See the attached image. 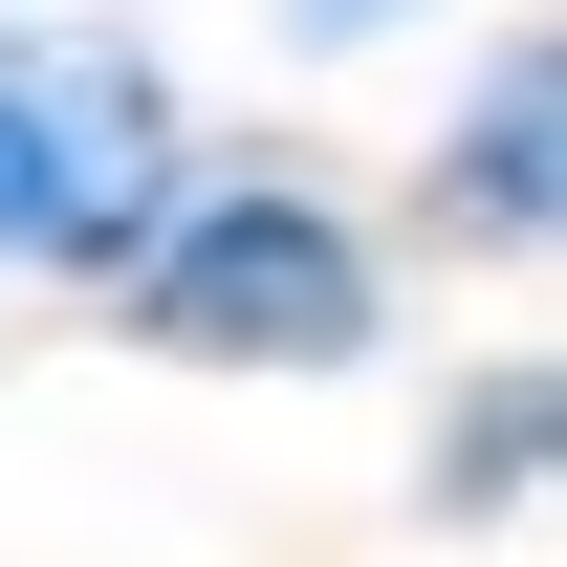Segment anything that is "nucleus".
<instances>
[{
    "label": "nucleus",
    "mask_w": 567,
    "mask_h": 567,
    "mask_svg": "<svg viewBox=\"0 0 567 567\" xmlns=\"http://www.w3.org/2000/svg\"><path fill=\"white\" fill-rule=\"evenodd\" d=\"M153 197H175V87L132 44L0 22V262H132Z\"/></svg>",
    "instance_id": "obj_2"
},
{
    "label": "nucleus",
    "mask_w": 567,
    "mask_h": 567,
    "mask_svg": "<svg viewBox=\"0 0 567 567\" xmlns=\"http://www.w3.org/2000/svg\"><path fill=\"white\" fill-rule=\"evenodd\" d=\"M436 218H458V240H546V218H567V66H546V44L481 87V132L436 153Z\"/></svg>",
    "instance_id": "obj_3"
},
{
    "label": "nucleus",
    "mask_w": 567,
    "mask_h": 567,
    "mask_svg": "<svg viewBox=\"0 0 567 567\" xmlns=\"http://www.w3.org/2000/svg\"><path fill=\"white\" fill-rule=\"evenodd\" d=\"M132 328L175 371H350L371 350V240L328 197H284V175H240V197H153L132 218Z\"/></svg>",
    "instance_id": "obj_1"
},
{
    "label": "nucleus",
    "mask_w": 567,
    "mask_h": 567,
    "mask_svg": "<svg viewBox=\"0 0 567 567\" xmlns=\"http://www.w3.org/2000/svg\"><path fill=\"white\" fill-rule=\"evenodd\" d=\"M524 458H546V371H502L481 415L436 436V502H502V481H524Z\"/></svg>",
    "instance_id": "obj_4"
},
{
    "label": "nucleus",
    "mask_w": 567,
    "mask_h": 567,
    "mask_svg": "<svg viewBox=\"0 0 567 567\" xmlns=\"http://www.w3.org/2000/svg\"><path fill=\"white\" fill-rule=\"evenodd\" d=\"M371 22H415V0H306V44H371Z\"/></svg>",
    "instance_id": "obj_5"
}]
</instances>
